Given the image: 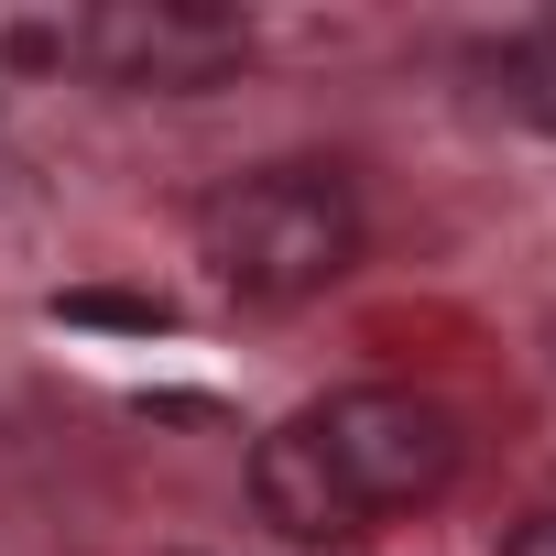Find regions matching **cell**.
<instances>
[{
    "mask_svg": "<svg viewBox=\"0 0 556 556\" xmlns=\"http://www.w3.org/2000/svg\"><path fill=\"white\" fill-rule=\"evenodd\" d=\"M197 262L240 306H306L361 262V197L339 164H251L197 197Z\"/></svg>",
    "mask_w": 556,
    "mask_h": 556,
    "instance_id": "6da1fadb",
    "label": "cell"
},
{
    "mask_svg": "<svg viewBox=\"0 0 556 556\" xmlns=\"http://www.w3.org/2000/svg\"><path fill=\"white\" fill-rule=\"evenodd\" d=\"M306 426H317V447H328L339 491L361 502V523L437 502V491L458 480V458H469L458 415H447L437 393H415V382H350V393H328Z\"/></svg>",
    "mask_w": 556,
    "mask_h": 556,
    "instance_id": "7a4b0ae2",
    "label": "cell"
},
{
    "mask_svg": "<svg viewBox=\"0 0 556 556\" xmlns=\"http://www.w3.org/2000/svg\"><path fill=\"white\" fill-rule=\"evenodd\" d=\"M66 55L110 88L197 99V88H229L251 66V23L229 0H99V12L66 23Z\"/></svg>",
    "mask_w": 556,
    "mask_h": 556,
    "instance_id": "3957f363",
    "label": "cell"
},
{
    "mask_svg": "<svg viewBox=\"0 0 556 556\" xmlns=\"http://www.w3.org/2000/svg\"><path fill=\"white\" fill-rule=\"evenodd\" d=\"M251 513L285 534V545H350V534H371L361 502L339 491V469H328V447H317L306 415H285V426L251 437Z\"/></svg>",
    "mask_w": 556,
    "mask_h": 556,
    "instance_id": "277c9868",
    "label": "cell"
},
{
    "mask_svg": "<svg viewBox=\"0 0 556 556\" xmlns=\"http://www.w3.org/2000/svg\"><path fill=\"white\" fill-rule=\"evenodd\" d=\"M55 317H66V328H131V339L175 328V306H164V295H99V285H88V295H55Z\"/></svg>",
    "mask_w": 556,
    "mask_h": 556,
    "instance_id": "5b68a950",
    "label": "cell"
},
{
    "mask_svg": "<svg viewBox=\"0 0 556 556\" xmlns=\"http://www.w3.org/2000/svg\"><path fill=\"white\" fill-rule=\"evenodd\" d=\"M502 556H556V513H523V523L502 534Z\"/></svg>",
    "mask_w": 556,
    "mask_h": 556,
    "instance_id": "8992f818",
    "label": "cell"
}]
</instances>
